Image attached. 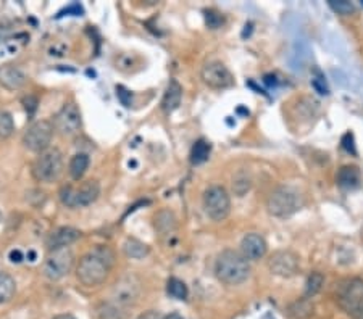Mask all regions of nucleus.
<instances>
[{
  "mask_svg": "<svg viewBox=\"0 0 363 319\" xmlns=\"http://www.w3.org/2000/svg\"><path fill=\"white\" fill-rule=\"evenodd\" d=\"M115 263V255L109 247H97L80 259L76 276L86 287H97L104 284Z\"/></svg>",
  "mask_w": 363,
  "mask_h": 319,
  "instance_id": "1",
  "label": "nucleus"
},
{
  "mask_svg": "<svg viewBox=\"0 0 363 319\" xmlns=\"http://www.w3.org/2000/svg\"><path fill=\"white\" fill-rule=\"evenodd\" d=\"M215 276L227 286H239L250 276L249 259L234 250H224L215 262Z\"/></svg>",
  "mask_w": 363,
  "mask_h": 319,
  "instance_id": "2",
  "label": "nucleus"
},
{
  "mask_svg": "<svg viewBox=\"0 0 363 319\" xmlns=\"http://www.w3.org/2000/svg\"><path fill=\"white\" fill-rule=\"evenodd\" d=\"M337 303L347 315L363 319V281L362 279L352 277L346 279L339 284L336 293Z\"/></svg>",
  "mask_w": 363,
  "mask_h": 319,
  "instance_id": "3",
  "label": "nucleus"
},
{
  "mask_svg": "<svg viewBox=\"0 0 363 319\" xmlns=\"http://www.w3.org/2000/svg\"><path fill=\"white\" fill-rule=\"evenodd\" d=\"M303 200L301 194L291 188L274 189L267 200L268 213L274 218H289L302 208Z\"/></svg>",
  "mask_w": 363,
  "mask_h": 319,
  "instance_id": "4",
  "label": "nucleus"
},
{
  "mask_svg": "<svg viewBox=\"0 0 363 319\" xmlns=\"http://www.w3.org/2000/svg\"><path fill=\"white\" fill-rule=\"evenodd\" d=\"M63 168H65V161H63L62 152L55 147L53 149L51 147V149L39 154L36 161H34L33 176L39 183H53V181L60 178Z\"/></svg>",
  "mask_w": 363,
  "mask_h": 319,
  "instance_id": "5",
  "label": "nucleus"
},
{
  "mask_svg": "<svg viewBox=\"0 0 363 319\" xmlns=\"http://www.w3.org/2000/svg\"><path fill=\"white\" fill-rule=\"evenodd\" d=\"M100 185L97 181H87L81 188H73V185H65L60 190L62 203L68 208H80L87 207L94 203L99 199Z\"/></svg>",
  "mask_w": 363,
  "mask_h": 319,
  "instance_id": "6",
  "label": "nucleus"
},
{
  "mask_svg": "<svg viewBox=\"0 0 363 319\" xmlns=\"http://www.w3.org/2000/svg\"><path fill=\"white\" fill-rule=\"evenodd\" d=\"M53 132H55V129H53L52 121H36L28 127L26 132H24L23 144L28 150L36 152V154H42V152L51 149Z\"/></svg>",
  "mask_w": 363,
  "mask_h": 319,
  "instance_id": "7",
  "label": "nucleus"
},
{
  "mask_svg": "<svg viewBox=\"0 0 363 319\" xmlns=\"http://www.w3.org/2000/svg\"><path fill=\"white\" fill-rule=\"evenodd\" d=\"M73 263H75V255H73L70 247L51 250L46 263H44V274L51 281H58L71 271Z\"/></svg>",
  "mask_w": 363,
  "mask_h": 319,
  "instance_id": "8",
  "label": "nucleus"
},
{
  "mask_svg": "<svg viewBox=\"0 0 363 319\" xmlns=\"http://www.w3.org/2000/svg\"><path fill=\"white\" fill-rule=\"evenodd\" d=\"M204 208L213 221H223L231 212V199L222 185H212L204 192Z\"/></svg>",
  "mask_w": 363,
  "mask_h": 319,
  "instance_id": "9",
  "label": "nucleus"
},
{
  "mask_svg": "<svg viewBox=\"0 0 363 319\" xmlns=\"http://www.w3.org/2000/svg\"><path fill=\"white\" fill-rule=\"evenodd\" d=\"M53 129H55L60 136H75L82 126L81 110L75 102H68L63 105L57 115L53 116Z\"/></svg>",
  "mask_w": 363,
  "mask_h": 319,
  "instance_id": "10",
  "label": "nucleus"
},
{
  "mask_svg": "<svg viewBox=\"0 0 363 319\" xmlns=\"http://www.w3.org/2000/svg\"><path fill=\"white\" fill-rule=\"evenodd\" d=\"M200 78H202L205 86L215 91L229 89V87L234 86L233 73L222 62L205 63L202 71H200Z\"/></svg>",
  "mask_w": 363,
  "mask_h": 319,
  "instance_id": "11",
  "label": "nucleus"
},
{
  "mask_svg": "<svg viewBox=\"0 0 363 319\" xmlns=\"http://www.w3.org/2000/svg\"><path fill=\"white\" fill-rule=\"evenodd\" d=\"M268 269L279 277L296 276L299 273V257L289 250H278L268 258Z\"/></svg>",
  "mask_w": 363,
  "mask_h": 319,
  "instance_id": "12",
  "label": "nucleus"
},
{
  "mask_svg": "<svg viewBox=\"0 0 363 319\" xmlns=\"http://www.w3.org/2000/svg\"><path fill=\"white\" fill-rule=\"evenodd\" d=\"M80 237H81V233L75 228H57L48 234V237L46 240L47 250L51 252V250L68 247V245L76 242Z\"/></svg>",
  "mask_w": 363,
  "mask_h": 319,
  "instance_id": "13",
  "label": "nucleus"
},
{
  "mask_svg": "<svg viewBox=\"0 0 363 319\" xmlns=\"http://www.w3.org/2000/svg\"><path fill=\"white\" fill-rule=\"evenodd\" d=\"M268 245L260 234H247L241 242V252L247 259H260L267 255Z\"/></svg>",
  "mask_w": 363,
  "mask_h": 319,
  "instance_id": "14",
  "label": "nucleus"
},
{
  "mask_svg": "<svg viewBox=\"0 0 363 319\" xmlns=\"http://www.w3.org/2000/svg\"><path fill=\"white\" fill-rule=\"evenodd\" d=\"M139 284L136 282V279L126 277L123 279L120 284H116L115 287V298L118 300V303L123 305H130V303L136 302L137 295H139Z\"/></svg>",
  "mask_w": 363,
  "mask_h": 319,
  "instance_id": "15",
  "label": "nucleus"
},
{
  "mask_svg": "<svg viewBox=\"0 0 363 319\" xmlns=\"http://www.w3.org/2000/svg\"><path fill=\"white\" fill-rule=\"evenodd\" d=\"M336 181H337V185H339L341 189L354 190L360 185V181H362L360 170L357 168V166H352V165L342 166V168L339 170V173H337Z\"/></svg>",
  "mask_w": 363,
  "mask_h": 319,
  "instance_id": "16",
  "label": "nucleus"
},
{
  "mask_svg": "<svg viewBox=\"0 0 363 319\" xmlns=\"http://www.w3.org/2000/svg\"><path fill=\"white\" fill-rule=\"evenodd\" d=\"M181 99H183V89H181L178 81H170V84L163 94V100H161V108H163L166 113L175 111L176 108L179 107Z\"/></svg>",
  "mask_w": 363,
  "mask_h": 319,
  "instance_id": "17",
  "label": "nucleus"
},
{
  "mask_svg": "<svg viewBox=\"0 0 363 319\" xmlns=\"http://www.w3.org/2000/svg\"><path fill=\"white\" fill-rule=\"evenodd\" d=\"M89 163H91L89 155L82 154V152L73 156V158L70 160V165H68V171H70L71 178L75 181H80L85 178L86 171L87 168H89Z\"/></svg>",
  "mask_w": 363,
  "mask_h": 319,
  "instance_id": "18",
  "label": "nucleus"
},
{
  "mask_svg": "<svg viewBox=\"0 0 363 319\" xmlns=\"http://www.w3.org/2000/svg\"><path fill=\"white\" fill-rule=\"evenodd\" d=\"M0 82L8 89H18L26 82V76L18 68H5L0 71Z\"/></svg>",
  "mask_w": 363,
  "mask_h": 319,
  "instance_id": "19",
  "label": "nucleus"
},
{
  "mask_svg": "<svg viewBox=\"0 0 363 319\" xmlns=\"http://www.w3.org/2000/svg\"><path fill=\"white\" fill-rule=\"evenodd\" d=\"M210 152H212V145L207 140L200 139L194 144L193 150H191V163L193 165H202L209 160Z\"/></svg>",
  "mask_w": 363,
  "mask_h": 319,
  "instance_id": "20",
  "label": "nucleus"
},
{
  "mask_svg": "<svg viewBox=\"0 0 363 319\" xmlns=\"http://www.w3.org/2000/svg\"><path fill=\"white\" fill-rule=\"evenodd\" d=\"M123 250H125V253L127 255V257L134 258V259H142L149 255V247H147L145 244H142L141 240L131 239V237L126 239L125 245H123Z\"/></svg>",
  "mask_w": 363,
  "mask_h": 319,
  "instance_id": "21",
  "label": "nucleus"
},
{
  "mask_svg": "<svg viewBox=\"0 0 363 319\" xmlns=\"http://www.w3.org/2000/svg\"><path fill=\"white\" fill-rule=\"evenodd\" d=\"M17 292V284L15 279L8 274L0 273V303H7L13 298Z\"/></svg>",
  "mask_w": 363,
  "mask_h": 319,
  "instance_id": "22",
  "label": "nucleus"
},
{
  "mask_svg": "<svg viewBox=\"0 0 363 319\" xmlns=\"http://www.w3.org/2000/svg\"><path fill=\"white\" fill-rule=\"evenodd\" d=\"M166 292H168L170 297L176 298V300H186L189 295L188 286L178 277H171L170 281L166 282Z\"/></svg>",
  "mask_w": 363,
  "mask_h": 319,
  "instance_id": "23",
  "label": "nucleus"
},
{
  "mask_svg": "<svg viewBox=\"0 0 363 319\" xmlns=\"http://www.w3.org/2000/svg\"><path fill=\"white\" fill-rule=\"evenodd\" d=\"M155 228L160 230L161 234H170L171 230L176 228V218L171 212H160L155 216Z\"/></svg>",
  "mask_w": 363,
  "mask_h": 319,
  "instance_id": "24",
  "label": "nucleus"
},
{
  "mask_svg": "<svg viewBox=\"0 0 363 319\" xmlns=\"http://www.w3.org/2000/svg\"><path fill=\"white\" fill-rule=\"evenodd\" d=\"M323 284H325V277H323L321 273H312L307 279L306 284V298H310L313 295H317L318 292L321 291Z\"/></svg>",
  "mask_w": 363,
  "mask_h": 319,
  "instance_id": "25",
  "label": "nucleus"
},
{
  "mask_svg": "<svg viewBox=\"0 0 363 319\" xmlns=\"http://www.w3.org/2000/svg\"><path fill=\"white\" fill-rule=\"evenodd\" d=\"M15 121L8 111L0 110V139H7L13 134Z\"/></svg>",
  "mask_w": 363,
  "mask_h": 319,
  "instance_id": "26",
  "label": "nucleus"
},
{
  "mask_svg": "<svg viewBox=\"0 0 363 319\" xmlns=\"http://www.w3.org/2000/svg\"><path fill=\"white\" fill-rule=\"evenodd\" d=\"M328 5L333 12L341 15V17H347V15H352L355 12V5L352 2H347V0H328Z\"/></svg>",
  "mask_w": 363,
  "mask_h": 319,
  "instance_id": "27",
  "label": "nucleus"
},
{
  "mask_svg": "<svg viewBox=\"0 0 363 319\" xmlns=\"http://www.w3.org/2000/svg\"><path fill=\"white\" fill-rule=\"evenodd\" d=\"M205 18H207V24L212 29H217L223 24L222 15L217 13V12H212V10H210V12H205Z\"/></svg>",
  "mask_w": 363,
  "mask_h": 319,
  "instance_id": "28",
  "label": "nucleus"
},
{
  "mask_svg": "<svg viewBox=\"0 0 363 319\" xmlns=\"http://www.w3.org/2000/svg\"><path fill=\"white\" fill-rule=\"evenodd\" d=\"M312 86L315 87V91L320 92L321 95L330 94V89H328L326 82H325V80H323V76L320 75V73H318L317 78H313V80H312Z\"/></svg>",
  "mask_w": 363,
  "mask_h": 319,
  "instance_id": "29",
  "label": "nucleus"
},
{
  "mask_svg": "<svg viewBox=\"0 0 363 319\" xmlns=\"http://www.w3.org/2000/svg\"><path fill=\"white\" fill-rule=\"evenodd\" d=\"M342 147H344L346 152H349V154H355V144H354V136L351 134V132H347V134L342 137Z\"/></svg>",
  "mask_w": 363,
  "mask_h": 319,
  "instance_id": "30",
  "label": "nucleus"
},
{
  "mask_svg": "<svg viewBox=\"0 0 363 319\" xmlns=\"http://www.w3.org/2000/svg\"><path fill=\"white\" fill-rule=\"evenodd\" d=\"M137 319H165V316H161L160 313H157V311H145V313H142V315Z\"/></svg>",
  "mask_w": 363,
  "mask_h": 319,
  "instance_id": "31",
  "label": "nucleus"
},
{
  "mask_svg": "<svg viewBox=\"0 0 363 319\" xmlns=\"http://www.w3.org/2000/svg\"><path fill=\"white\" fill-rule=\"evenodd\" d=\"M53 319H75V318H73L71 315H58V316H55Z\"/></svg>",
  "mask_w": 363,
  "mask_h": 319,
  "instance_id": "32",
  "label": "nucleus"
},
{
  "mask_svg": "<svg viewBox=\"0 0 363 319\" xmlns=\"http://www.w3.org/2000/svg\"><path fill=\"white\" fill-rule=\"evenodd\" d=\"M165 319H184V318H183V316H179V315H176V313H173V315L165 316Z\"/></svg>",
  "mask_w": 363,
  "mask_h": 319,
  "instance_id": "33",
  "label": "nucleus"
},
{
  "mask_svg": "<svg viewBox=\"0 0 363 319\" xmlns=\"http://www.w3.org/2000/svg\"><path fill=\"white\" fill-rule=\"evenodd\" d=\"M0 221H2V213H0Z\"/></svg>",
  "mask_w": 363,
  "mask_h": 319,
  "instance_id": "34",
  "label": "nucleus"
}]
</instances>
